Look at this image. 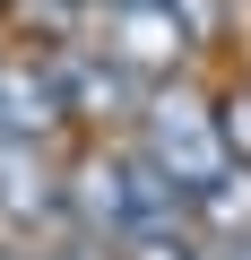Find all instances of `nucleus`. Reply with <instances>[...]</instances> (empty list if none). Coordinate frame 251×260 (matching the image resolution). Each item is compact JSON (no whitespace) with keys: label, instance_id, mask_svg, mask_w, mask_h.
I'll return each instance as SVG.
<instances>
[{"label":"nucleus","instance_id":"obj_5","mask_svg":"<svg viewBox=\"0 0 251 260\" xmlns=\"http://www.w3.org/2000/svg\"><path fill=\"white\" fill-rule=\"evenodd\" d=\"M52 70H61V87H69V113L78 121H113V113H139L148 95H139V78L121 70L113 52H52Z\"/></svg>","mask_w":251,"mask_h":260},{"label":"nucleus","instance_id":"obj_12","mask_svg":"<svg viewBox=\"0 0 251 260\" xmlns=\"http://www.w3.org/2000/svg\"><path fill=\"white\" fill-rule=\"evenodd\" d=\"M208 260H251V251H208Z\"/></svg>","mask_w":251,"mask_h":260},{"label":"nucleus","instance_id":"obj_9","mask_svg":"<svg viewBox=\"0 0 251 260\" xmlns=\"http://www.w3.org/2000/svg\"><path fill=\"white\" fill-rule=\"evenodd\" d=\"M173 18L191 26V44H217V0H173Z\"/></svg>","mask_w":251,"mask_h":260},{"label":"nucleus","instance_id":"obj_6","mask_svg":"<svg viewBox=\"0 0 251 260\" xmlns=\"http://www.w3.org/2000/svg\"><path fill=\"white\" fill-rule=\"evenodd\" d=\"M191 217H199L208 234H225V243H251V165H225V174L191 200Z\"/></svg>","mask_w":251,"mask_h":260},{"label":"nucleus","instance_id":"obj_1","mask_svg":"<svg viewBox=\"0 0 251 260\" xmlns=\"http://www.w3.org/2000/svg\"><path fill=\"white\" fill-rule=\"evenodd\" d=\"M139 139H148V156L182 182V200H199L234 156H225V121H217V104L199 95V87H182V78H156L148 87V104H139Z\"/></svg>","mask_w":251,"mask_h":260},{"label":"nucleus","instance_id":"obj_4","mask_svg":"<svg viewBox=\"0 0 251 260\" xmlns=\"http://www.w3.org/2000/svg\"><path fill=\"white\" fill-rule=\"evenodd\" d=\"M69 208V174H52L44 139H0V217L9 225H44Z\"/></svg>","mask_w":251,"mask_h":260},{"label":"nucleus","instance_id":"obj_7","mask_svg":"<svg viewBox=\"0 0 251 260\" xmlns=\"http://www.w3.org/2000/svg\"><path fill=\"white\" fill-rule=\"evenodd\" d=\"M217 121H225V156L251 165V87H234V95L217 104Z\"/></svg>","mask_w":251,"mask_h":260},{"label":"nucleus","instance_id":"obj_8","mask_svg":"<svg viewBox=\"0 0 251 260\" xmlns=\"http://www.w3.org/2000/svg\"><path fill=\"white\" fill-rule=\"evenodd\" d=\"M121 260H199V251L165 225V234H130V243H121Z\"/></svg>","mask_w":251,"mask_h":260},{"label":"nucleus","instance_id":"obj_11","mask_svg":"<svg viewBox=\"0 0 251 260\" xmlns=\"http://www.w3.org/2000/svg\"><path fill=\"white\" fill-rule=\"evenodd\" d=\"M0 260H44V251H0Z\"/></svg>","mask_w":251,"mask_h":260},{"label":"nucleus","instance_id":"obj_2","mask_svg":"<svg viewBox=\"0 0 251 260\" xmlns=\"http://www.w3.org/2000/svg\"><path fill=\"white\" fill-rule=\"evenodd\" d=\"M104 52L130 70V78H173L191 44V26L173 18V0H113V18H104Z\"/></svg>","mask_w":251,"mask_h":260},{"label":"nucleus","instance_id":"obj_13","mask_svg":"<svg viewBox=\"0 0 251 260\" xmlns=\"http://www.w3.org/2000/svg\"><path fill=\"white\" fill-rule=\"evenodd\" d=\"M78 9H87V0H78Z\"/></svg>","mask_w":251,"mask_h":260},{"label":"nucleus","instance_id":"obj_10","mask_svg":"<svg viewBox=\"0 0 251 260\" xmlns=\"http://www.w3.org/2000/svg\"><path fill=\"white\" fill-rule=\"evenodd\" d=\"M61 260H121V251H104V243H78V251H61Z\"/></svg>","mask_w":251,"mask_h":260},{"label":"nucleus","instance_id":"obj_3","mask_svg":"<svg viewBox=\"0 0 251 260\" xmlns=\"http://www.w3.org/2000/svg\"><path fill=\"white\" fill-rule=\"evenodd\" d=\"M61 121H78L69 113V87H61V70L44 61H0V139H52Z\"/></svg>","mask_w":251,"mask_h":260}]
</instances>
